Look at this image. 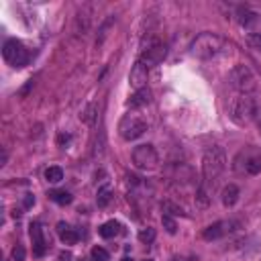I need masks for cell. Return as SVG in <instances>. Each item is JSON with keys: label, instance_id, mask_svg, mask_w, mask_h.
<instances>
[{"label": "cell", "instance_id": "1", "mask_svg": "<svg viewBox=\"0 0 261 261\" xmlns=\"http://www.w3.org/2000/svg\"><path fill=\"white\" fill-rule=\"evenodd\" d=\"M227 169V153L222 147H210L202 157V186L213 192L218 184L222 171Z\"/></svg>", "mask_w": 261, "mask_h": 261}, {"label": "cell", "instance_id": "2", "mask_svg": "<svg viewBox=\"0 0 261 261\" xmlns=\"http://www.w3.org/2000/svg\"><path fill=\"white\" fill-rule=\"evenodd\" d=\"M220 51H222V39L216 33H202V35H198L196 39L192 41V45H190V53L196 59H202V61L216 57Z\"/></svg>", "mask_w": 261, "mask_h": 261}, {"label": "cell", "instance_id": "3", "mask_svg": "<svg viewBox=\"0 0 261 261\" xmlns=\"http://www.w3.org/2000/svg\"><path fill=\"white\" fill-rule=\"evenodd\" d=\"M257 117V102L251 94H239L231 102V119L235 125L245 127Z\"/></svg>", "mask_w": 261, "mask_h": 261}, {"label": "cell", "instance_id": "4", "mask_svg": "<svg viewBox=\"0 0 261 261\" xmlns=\"http://www.w3.org/2000/svg\"><path fill=\"white\" fill-rule=\"evenodd\" d=\"M147 131V120L141 117V115H135V113H129L120 119L119 122V135L122 137L125 141H135Z\"/></svg>", "mask_w": 261, "mask_h": 261}, {"label": "cell", "instance_id": "5", "mask_svg": "<svg viewBox=\"0 0 261 261\" xmlns=\"http://www.w3.org/2000/svg\"><path fill=\"white\" fill-rule=\"evenodd\" d=\"M229 80H231V86L235 90H239L241 94H251L255 90V76L253 71L249 70V66L245 64H237L231 73H229Z\"/></svg>", "mask_w": 261, "mask_h": 261}, {"label": "cell", "instance_id": "6", "mask_svg": "<svg viewBox=\"0 0 261 261\" xmlns=\"http://www.w3.org/2000/svg\"><path fill=\"white\" fill-rule=\"evenodd\" d=\"M133 164L135 167L139 169H145V171H151L159 166V155L155 151L153 145L149 143H143V145H137L133 149Z\"/></svg>", "mask_w": 261, "mask_h": 261}, {"label": "cell", "instance_id": "7", "mask_svg": "<svg viewBox=\"0 0 261 261\" xmlns=\"http://www.w3.org/2000/svg\"><path fill=\"white\" fill-rule=\"evenodd\" d=\"M235 171H247L249 176H257L261 173V151L257 149H247V151H241L237 157H235Z\"/></svg>", "mask_w": 261, "mask_h": 261}, {"label": "cell", "instance_id": "8", "mask_svg": "<svg viewBox=\"0 0 261 261\" xmlns=\"http://www.w3.org/2000/svg\"><path fill=\"white\" fill-rule=\"evenodd\" d=\"M2 55L12 68H24L29 64V51L19 39H8L2 47Z\"/></svg>", "mask_w": 261, "mask_h": 261}, {"label": "cell", "instance_id": "9", "mask_svg": "<svg viewBox=\"0 0 261 261\" xmlns=\"http://www.w3.org/2000/svg\"><path fill=\"white\" fill-rule=\"evenodd\" d=\"M167 55V47L157 41L155 45H149L145 49H141V55H139V61L145 66V68H153V66H159L161 61L166 59Z\"/></svg>", "mask_w": 261, "mask_h": 261}, {"label": "cell", "instance_id": "10", "mask_svg": "<svg viewBox=\"0 0 261 261\" xmlns=\"http://www.w3.org/2000/svg\"><path fill=\"white\" fill-rule=\"evenodd\" d=\"M239 227V222H235V220H218L214 222V225H210L204 229L202 233V237L206 241H216V239H222L227 233H233V231H237Z\"/></svg>", "mask_w": 261, "mask_h": 261}, {"label": "cell", "instance_id": "11", "mask_svg": "<svg viewBox=\"0 0 261 261\" xmlns=\"http://www.w3.org/2000/svg\"><path fill=\"white\" fill-rule=\"evenodd\" d=\"M147 73H149V68H145L141 61L137 59L135 66L131 68V73H129V84L135 90H143L145 84H147Z\"/></svg>", "mask_w": 261, "mask_h": 261}, {"label": "cell", "instance_id": "12", "mask_svg": "<svg viewBox=\"0 0 261 261\" xmlns=\"http://www.w3.org/2000/svg\"><path fill=\"white\" fill-rule=\"evenodd\" d=\"M31 239H33V249H35V255L37 257H41L47 249V243H45V237H43V227H41V222H31Z\"/></svg>", "mask_w": 261, "mask_h": 261}, {"label": "cell", "instance_id": "13", "mask_svg": "<svg viewBox=\"0 0 261 261\" xmlns=\"http://www.w3.org/2000/svg\"><path fill=\"white\" fill-rule=\"evenodd\" d=\"M239 196H241V190H239V186H235V184H227L225 188H222V192H220V200H222V206H227V208H233L235 204L239 202Z\"/></svg>", "mask_w": 261, "mask_h": 261}, {"label": "cell", "instance_id": "14", "mask_svg": "<svg viewBox=\"0 0 261 261\" xmlns=\"http://www.w3.org/2000/svg\"><path fill=\"white\" fill-rule=\"evenodd\" d=\"M57 235H59L61 243H66V245H76L80 239L76 229H71L68 222H57Z\"/></svg>", "mask_w": 261, "mask_h": 261}, {"label": "cell", "instance_id": "15", "mask_svg": "<svg viewBox=\"0 0 261 261\" xmlns=\"http://www.w3.org/2000/svg\"><path fill=\"white\" fill-rule=\"evenodd\" d=\"M149 102H151V92H149L147 88H143V90H137V92L131 96L129 106H131V108H143V106H147Z\"/></svg>", "mask_w": 261, "mask_h": 261}, {"label": "cell", "instance_id": "16", "mask_svg": "<svg viewBox=\"0 0 261 261\" xmlns=\"http://www.w3.org/2000/svg\"><path fill=\"white\" fill-rule=\"evenodd\" d=\"M119 233H120V225L117 220H108V222H104L100 229H98V235H100L102 239H115Z\"/></svg>", "mask_w": 261, "mask_h": 261}, {"label": "cell", "instance_id": "17", "mask_svg": "<svg viewBox=\"0 0 261 261\" xmlns=\"http://www.w3.org/2000/svg\"><path fill=\"white\" fill-rule=\"evenodd\" d=\"M96 115H98V106H96V102H88V104H86V108L80 113V120L86 122V125H92V122L96 120Z\"/></svg>", "mask_w": 261, "mask_h": 261}, {"label": "cell", "instance_id": "18", "mask_svg": "<svg viewBox=\"0 0 261 261\" xmlns=\"http://www.w3.org/2000/svg\"><path fill=\"white\" fill-rule=\"evenodd\" d=\"M110 200H113V188H110L108 184H106V186H102V188H98V196H96L98 206L104 208V206H108V204H110Z\"/></svg>", "mask_w": 261, "mask_h": 261}, {"label": "cell", "instance_id": "19", "mask_svg": "<svg viewBox=\"0 0 261 261\" xmlns=\"http://www.w3.org/2000/svg\"><path fill=\"white\" fill-rule=\"evenodd\" d=\"M161 210H164L166 214H169V216H186V210L180 204L171 202V200H164V202H161Z\"/></svg>", "mask_w": 261, "mask_h": 261}, {"label": "cell", "instance_id": "20", "mask_svg": "<svg viewBox=\"0 0 261 261\" xmlns=\"http://www.w3.org/2000/svg\"><path fill=\"white\" fill-rule=\"evenodd\" d=\"M45 180L49 184H59L61 180H64V169H61L59 166H51L45 169Z\"/></svg>", "mask_w": 261, "mask_h": 261}, {"label": "cell", "instance_id": "21", "mask_svg": "<svg viewBox=\"0 0 261 261\" xmlns=\"http://www.w3.org/2000/svg\"><path fill=\"white\" fill-rule=\"evenodd\" d=\"M49 198H51L53 202H57V204H61V206H68V204H71V194L70 192H66V190H53V192H49Z\"/></svg>", "mask_w": 261, "mask_h": 261}, {"label": "cell", "instance_id": "22", "mask_svg": "<svg viewBox=\"0 0 261 261\" xmlns=\"http://www.w3.org/2000/svg\"><path fill=\"white\" fill-rule=\"evenodd\" d=\"M208 204H210V192L200 184V186H198V190H196V206L206 208Z\"/></svg>", "mask_w": 261, "mask_h": 261}, {"label": "cell", "instance_id": "23", "mask_svg": "<svg viewBox=\"0 0 261 261\" xmlns=\"http://www.w3.org/2000/svg\"><path fill=\"white\" fill-rule=\"evenodd\" d=\"M161 225H164V229H166L169 235H176V233H178V222H176V218L169 216V214H164V216H161Z\"/></svg>", "mask_w": 261, "mask_h": 261}, {"label": "cell", "instance_id": "24", "mask_svg": "<svg viewBox=\"0 0 261 261\" xmlns=\"http://www.w3.org/2000/svg\"><path fill=\"white\" fill-rule=\"evenodd\" d=\"M139 241L145 243V245L153 243V241H155V229H151V227L141 229V231H139Z\"/></svg>", "mask_w": 261, "mask_h": 261}, {"label": "cell", "instance_id": "25", "mask_svg": "<svg viewBox=\"0 0 261 261\" xmlns=\"http://www.w3.org/2000/svg\"><path fill=\"white\" fill-rule=\"evenodd\" d=\"M92 259L94 261H108V251L102 247H94L92 249Z\"/></svg>", "mask_w": 261, "mask_h": 261}, {"label": "cell", "instance_id": "26", "mask_svg": "<svg viewBox=\"0 0 261 261\" xmlns=\"http://www.w3.org/2000/svg\"><path fill=\"white\" fill-rule=\"evenodd\" d=\"M27 257V251H24L23 245H15V249H12V261H24Z\"/></svg>", "mask_w": 261, "mask_h": 261}, {"label": "cell", "instance_id": "27", "mask_svg": "<svg viewBox=\"0 0 261 261\" xmlns=\"http://www.w3.org/2000/svg\"><path fill=\"white\" fill-rule=\"evenodd\" d=\"M247 41H249V45H253L255 49L261 51V33H249L247 35Z\"/></svg>", "mask_w": 261, "mask_h": 261}, {"label": "cell", "instance_id": "28", "mask_svg": "<svg viewBox=\"0 0 261 261\" xmlns=\"http://www.w3.org/2000/svg\"><path fill=\"white\" fill-rule=\"evenodd\" d=\"M70 141H71V137H70L68 133H66V135H64V133L57 135V145H59V147H66Z\"/></svg>", "mask_w": 261, "mask_h": 261}, {"label": "cell", "instance_id": "29", "mask_svg": "<svg viewBox=\"0 0 261 261\" xmlns=\"http://www.w3.org/2000/svg\"><path fill=\"white\" fill-rule=\"evenodd\" d=\"M23 204H24V208H31V206L35 204V196H33V194H24Z\"/></svg>", "mask_w": 261, "mask_h": 261}, {"label": "cell", "instance_id": "30", "mask_svg": "<svg viewBox=\"0 0 261 261\" xmlns=\"http://www.w3.org/2000/svg\"><path fill=\"white\" fill-rule=\"evenodd\" d=\"M70 259H71L70 253H61V255H59V261H70Z\"/></svg>", "mask_w": 261, "mask_h": 261}, {"label": "cell", "instance_id": "31", "mask_svg": "<svg viewBox=\"0 0 261 261\" xmlns=\"http://www.w3.org/2000/svg\"><path fill=\"white\" fill-rule=\"evenodd\" d=\"M120 261H135V259H133V257H122Z\"/></svg>", "mask_w": 261, "mask_h": 261}, {"label": "cell", "instance_id": "32", "mask_svg": "<svg viewBox=\"0 0 261 261\" xmlns=\"http://www.w3.org/2000/svg\"><path fill=\"white\" fill-rule=\"evenodd\" d=\"M143 261H153V259H143Z\"/></svg>", "mask_w": 261, "mask_h": 261}]
</instances>
